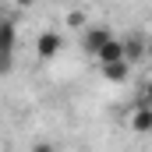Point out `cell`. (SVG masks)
Instances as JSON below:
<instances>
[{
    "instance_id": "2",
    "label": "cell",
    "mask_w": 152,
    "mask_h": 152,
    "mask_svg": "<svg viewBox=\"0 0 152 152\" xmlns=\"http://www.w3.org/2000/svg\"><path fill=\"white\" fill-rule=\"evenodd\" d=\"M127 127L138 131V134H149L152 131V103L149 99H138V106H134L131 117H127Z\"/></svg>"
},
{
    "instance_id": "3",
    "label": "cell",
    "mask_w": 152,
    "mask_h": 152,
    "mask_svg": "<svg viewBox=\"0 0 152 152\" xmlns=\"http://www.w3.org/2000/svg\"><path fill=\"white\" fill-rule=\"evenodd\" d=\"M99 75L106 78L110 85H124V81L131 78V60L120 57V60H110V64H99Z\"/></svg>"
},
{
    "instance_id": "8",
    "label": "cell",
    "mask_w": 152,
    "mask_h": 152,
    "mask_svg": "<svg viewBox=\"0 0 152 152\" xmlns=\"http://www.w3.org/2000/svg\"><path fill=\"white\" fill-rule=\"evenodd\" d=\"M142 99H149V103H152V78L145 81V96H142Z\"/></svg>"
},
{
    "instance_id": "9",
    "label": "cell",
    "mask_w": 152,
    "mask_h": 152,
    "mask_svg": "<svg viewBox=\"0 0 152 152\" xmlns=\"http://www.w3.org/2000/svg\"><path fill=\"white\" fill-rule=\"evenodd\" d=\"M14 4H18V7H28V4H32V0H14Z\"/></svg>"
},
{
    "instance_id": "6",
    "label": "cell",
    "mask_w": 152,
    "mask_h": 152,
    "mask_svg": "<svg viewBox=\"0 0 152 152\" xmlns=\"http://www.w3.org/2000/svg\"><path fill=\"white\" fill-rule=\"evenodd\" d=\"M120 57H124V39H113V36L96 50V60L99 64H110V60H120Z\"/></svg>"
},
{
    "instance_id": "4",
    "label": "cell",
    "mask_w": 152,
    "mask_h": 152,
    "mask_svg": "<svg viewBox=\"0 0 152 152\" xmlns=\"http://www.w3.org/2000/svg\"><path fill=\"white\" fill-rule=\"evenodd\" d=\"M110 36H113V32H110L106 25H88V28L81 32V50H85L88 57H96V50H99Z\"/></svg>"
},
{
    "instance_id": "5",
    "label": "cell",
    "mask_w": 152,
    "mask_h": 152,
    "mask_svg": "<svg viewBox=\"0 0 152 152\" xmlns=\"http://www.w3.org/2000/svg\"><path fill=\"white\" fill-rule=\"evenodd\" d=\"M60 46H64V39L57 36V32H39L36 36V57L39 60H53L60 53Z\"/></svg>"
},
{
    "instance_id": "7",
    "label": "cell",
    "mask_w": 152,
    "mask_h": 152,
    "mask_svg": "<svg viewBox=\"0 0 152 152\" xmlns=\"http://www.w3.org/2000/svg\"><path fill=\"white\" fill-rule=\"evenodd\" d=\"M145 53H149V42H145V39H138V36L124 39V57H127V60H138V57H145Z\"/></svg>"
},
{
    "instance_id": "1",
    "label": "cell",
    "mask_w": 152,
    "mask_h": 152,
    "mask_svg": "<svg viewBox=\"0 0 152 152\" xmlns=\"http://www.w3.org/2000/svg\"><path fill=\"white\" fill-rule=\"evenodd\" d=\"M14 46H18V25L11 18H0V71L4 75L14 67Z\"/></svg>"
}]
</instances>
